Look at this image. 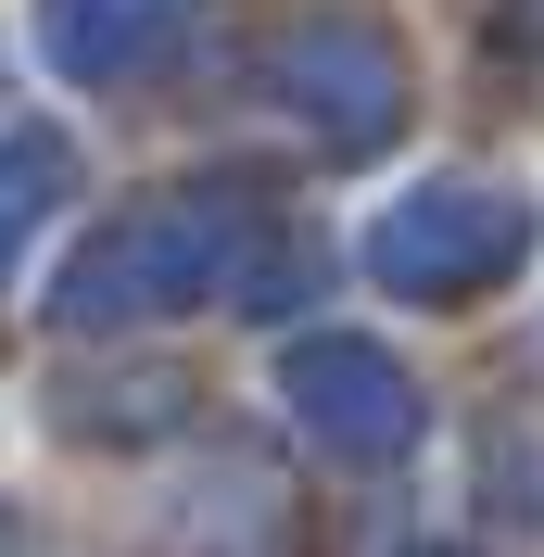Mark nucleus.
I'll return each instance as SVG.
<instances>
[{
    "label": "nucleus",
    "instance_id": "obj_1",
    "mask_svg": "<svg viewBox=\"0 0 544 557\" xmlns=\"http://www.w3.org/2000/svg\"><path fill=\"white\" fill-rule=\"evenodd\" d=\"M279 215L254 190H165V203H127L102 242L51 278V317L64 330H139V317H177V305H228L254 242Z\"/></svg>",
    "mask_w": 544,
    "mask_h": 557
},
{
    "label": "nucleus",
    "instance_id": "obj_2",
    "mask_svg": "<svg viewBox=\"0 0 544 557\" xmlns=\"http://www.w3.org/2000/svg\"><path fill=\"white\" fill-rule=\"evenodd\" d=\"M519 267H532V190H494V177H431L406 203H380L368 228V278H393L418 305H469Z\"/></svg>",
    "mask_w": 544,
    "mask_h": 557
},
{
    "label": "nucleus",
    "instance_id": "obj_3",
    "mask_svg": "<svg viewBox=\"0 0 544 557\" xmlns=\"http://www.w3.org/2000/svg\"><path fill=\"white\" fill-rule=\"evenodd\" d=\"M279 393H292V418L317 431V456L393 469V456L418 444V381L368 343V330H317V343H292V355H279Z\"/></svg>",
    "mask_w": 544,
    "mask_h": 557
},
{
    "label": "nucleus",
    "instance_id": "obj_4",
    "mask_svg": "<svg viewBox=\"0 0 544 557\" xmlns=\"http://www.w3.org/2000/svg\"><path fill=\"white\" fill-rule=\"evenodd\" d=\"M267 89L305 114L330 152H380V139H393V114H406V64H393V38L355 26V13L292 26V38L267 51Z\"/></svg>",
    "mask_w": 544,
    "mask_h": 557
},
{
    "label": "nucleus",
    "instance_id": "obj_5",
    "mask_svg": "<svg viewBox=\"0 0 544 557\" xmlns=\"http://www.w3.org/2000/svg\"><path fill=\"white\" fill-rule=\"evenodd\" d=\"M177 13L190 0H38V51L89 89H114V76H152L177 51Z\"/></svg>",
    "mask_w": 544,
    "mask_h": 557
},
{
    "label": "nucleus",
    "instance_id": "obj_6",
    "mask_svg": "<svg viewBox=\"0 0 544 557\" xmlns=\"http://www.w3.org/2000/svg\"><path fill=\"white\" fill-rule=\"evenodd\" d=\"M76 190V152H64V127H13L0 139V278H13V253L51 228V203Z\"/></svg>",
    "mask_w": 544,
    "mask_h": 557
}]
</instances>
